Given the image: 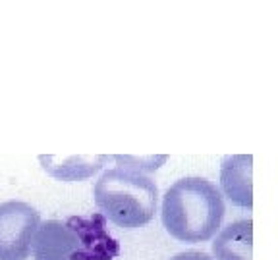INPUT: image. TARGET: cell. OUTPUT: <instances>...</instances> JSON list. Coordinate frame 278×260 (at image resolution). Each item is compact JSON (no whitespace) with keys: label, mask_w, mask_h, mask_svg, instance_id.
I'll return each instance as SVG.
<instances>
[{"label":"cell","mask_w":278,"mask_h":260,"mask_svg":"<svg viewBox=\"0 0 278 260\" xmlns=\"http://www.w3.org/2000/svg\"><path fill=\"white\" fill-rule=\"evenodd\" d=\"M224 212L220 189L199 175L178 179L162 199L164 229L183 243H201L214 237Z\"/></svg>","instance_id":"6da1fadb"},{"label":"cell","mask_w":278,"mask_h":260,"mask_svg":"<svg viewBox=\"0 0 278 260\" xmlns=\"http://www.w3.org/2000/svg\"><path fill=\"white\" fill-rule=\"evenodd\" d=\"M93 195L107 220L120 228H143L155 218L159 189L149 175L118 166L103 172Z\"/></svg>","instance_id":"7a4b0ae2"},{"label":"cell","mask_w":278,"mask_h":260,"mask_svg":"<svg viewBox=\"0 0 278 260\" xmlns=\"http://www.w3.org/2000/svg\"><path fill=\"white\" fill-rule=\"evenodd\" d=\"M41 224L39 212L27 203L8 201L0 205V260H27L35 231Z\"/></svg>","instance_id":"3957f363"},{"label":"cell","mask_w":278,"mask_h":260,"mask_svg":"<svg viewBox=\"0 0 278 260\" xmlns=\"http://www.w3.org/2000/svg\"><path fill=\"white\" fill-rule=\"evenodd\" d=\"M77 233L75 260H114L120 243L107 231V218L93 214L91 218H68Z\"/></svg>","instance_id":"277c9868"},{"label":"cell","mask_w":278,"mask_h":260,"mask_svg":"<svg viewBox=\"0 0 278 260\" xmlns=\"http://www.w3.org/2000/svg\"><path fill=\"white\" fill-rule=\"evenodd\" d=\"M35 260H75L77 233L70 220H49L39 224L31 243Z\"/></svg>","instance_id":"5b68a950"},{"label":"cell","mask_w":278,"mask_h":260,"mask_svg":"<svg viewBox=\"0 0 278 260\" xmlns=\"http://www.w3.org/2000/svg\"><path fill=\"white\" fill-rule=\"evenodd\" d=\"M253 156L234 154L226 156L220 166V185L224 195L242 208H253V183H251Z\"/></svg>","instance_id":"8992f818"},{"label":"cell","mask_w":278,"mask_h":260,"mask_svg":"<svg viewBox=\"0 0 278 260\" xmlns=\"http://www.w3.org/2000/svg\"><path fill=\"white\" fill-rule=\"evenodd\" d=\"M41 160V166L43 170L49 175H53L54 179H62V181H81V179H87L91 175H95L97 172H101L107 162L110 160V156L107 154H99V156H91V154H85V156H77V154H72V156H47V154H41L39 156Z\"/></svg>","instance_id":"52a82bcc"},{"label":"cell","mask_w":278,"mask_h":260,"mask_svg":"<svg viewBox=\"0 0 278 260\" xmlns=\"http://www.w3.org/2000/svg\"><path fill=\"white\" fill-rule=\"evenodd\" d=\"M253 222L238 220L226 226L213 243L216 260H253Z\"/></svg>","instance_id":"ba28073f"},{"label":"cell","mask_w":278,"mask_h":260,"mask_svg":"<svg viewBox=\"0 0 278 260\" xmlns=\"http://www.w3.org/2000/svg\"><path fill=\"white\" fill-rule=\"evenodd\" d=\"M112 158L116 160L120 168L139 173H149L155 172L157 168H161L166 160V154H161V156H122V154H116Z\"/></svg>","instance_id":"9c48e42d"},{"label":"cell","mask_w":278,"mask_h":260,"mask_svg":"<svg viewBox=\"0 0 278 260\" xmlns=\"http://www.w3.org/2000/svg\"><path fill=\"white\" fill-rule=\"evenodd\" d=\"M170 260H214L213 256H209V254H205L201 250H183L180 254H176V256H172Z\"/></svg>","instance_id":"30bf717a"}]
</instances>
